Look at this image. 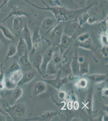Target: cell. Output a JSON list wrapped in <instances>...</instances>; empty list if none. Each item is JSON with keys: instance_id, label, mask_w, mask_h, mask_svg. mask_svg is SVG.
<instances>
[{"instance_id": "cell-1", "label": "cell", "mask_w": 108, "mask_h": 121, "mask_svg": "<svg viewBox=\"0 0 108 121\" xmlns=\"http://www.w3.org/2000/svg\"><path fill=\"white\" fill-rule=\"evenodd\" d=\"M25 1L29 3L33 7L38 9L48 11L52 13L56 20V23L64 22L68 21L69 19H74L76 18V16H79L85 12H87L88 9L93 7L94 5H96V3L93 2L92 4L84 8L80 9H78L72 10L67 9L65 7L63 6H49L47 4L44 0H41L42 2L44 3L46 7H40L37 6L34 3L31 2L28 0H24Z\"/></svg>"}, {"instance_id": "cell-2", "label": "cell", "mask_w": 108, "mask_h": 121, "mask_svg": "<svg viewBox=\"0 0 108 121\" xmlns=\"http://www.w3.org/2000/svg\"><path fill=\"white\" fill-rule=\"evenodd\" d=\"M13 121H18L22 120L26 113V108L23 103H19L12 106H8L5 111Z\"/></svg>"}, {"instance_id": "cell-3", "label": "cell", "mask_w": 108, "mask_h": 121, "mask_svg": "<svg viewBox=\"0 0 108 121\" xmlns=\"http://www.w3.org/2000/svg\"><path fill=\"white\" fill-rule=\"evenodd\" d=\"M21 35V38L26 43L28 50L32 51L33 47L32 37L30 33V30L27 24L24 27H23L22 30Z\"/></svg>"}, {"instance_id": "cell-4", "label": "cell", "mask_w": 108, "mask_h": 121, "mask_svg": "<svg viewBox=\"0 0 108 121\" xmlns=\"http://www.w3.org/2000/svg\"><path fill=\"white\" fill-rule=\"evenodd\" d=\"M13 16L22 17H28L27 13H26L23 9L19 7H11V9L8 15L4 19H3L2 21L0 22V24H2L3 23L5 22L7 20Z\"/></svg>"}, {"instance_id": "cell-5", "label": "cell", "mask_w": 108, "mask_h": 121, "mask_svg": "<svg viewBox=\"0 0 108 121\" xmlns=\"http://www.w3.org/2000/svg\"><path fill=\"white\" fill-rule=\"evenodd\" d=\"M49 39L51 40H55L62 36V33L64 30L63 26L59 23H56L53 28L51 30Z\"/></svg>"}, {"instance_id": "cell-6", "label": "cell", "mask_w": 108, "mask_h": 121, "mask_svg": "<svg viewBox=\"0 0 108 121\" xmlns=\"http://www.w3.org/2000/svg\"><path fill=\"white\" fill-rule=\"evenodd\" d=\"M0 31L5 38L9 41H13L15 39V35L8 28L0 24Z\"/></svg>"}, {"instance_id": "cell-7", "label": "cell", "mask_w": 108, "mask_h": 121, "mask_svg": "<svg viewBox=\"0 0 108 121\" xmlns=\"http://www.w3.org/2000/svg\"><path fill=\"white\" fill-rule=\"evenodd\" d=\"M36 73L34 72H28L23 75L22 78L17 84L18 86H22L28 84L34 78Z\"/></svg>"}, {"instance_id": "cell-8", "label": "cell", "mask_w": 108, "mask_h": 121, "mask_svg": "<svg viewBox=\"0 0 108 121\" xmlns=\"http://www.w3.org/2000/svg\"><path fill=\"white\" fill-rule=\"evenodd\" d=\"M17 54L19 57L22 56L26 51H27V46L23 39L21 38L16 46Z\"/></svg>"}, {"instance_id": "cell-9", "label": "cell", "mask_w": 108, "mask_h": 121, "mask_svg": "<svg viewBox=\"0 0 108 121\" xmlns=\"http://www.w3.org/2000/svg\"><path fill=\"white\" fill-rule=\"evenodd\" d=\"M56 23H55V20L51 17H47L44 18L41 23V28L43 29L47 30H51L53 28Z\"/></svg>"}, {"instance_id": "cell-10", "label": "cell", "mask_w": 108, "mask_h": 121, "mask_svg": "<svg viewBox=\"0 0 108 121\" xmlns=\"http://www.w3.org/2000/svg\"><path fill=\"white\" fill-rule=\"evenodd\" d=\"M12 91L11 99L13 102L15 103L17 102L22 96L23 94V90L20 87L17 86Z\"/></svg>"}, {"instance_id": "cell-11", "label": "cell", "mask_w": 108, "mask_h": 121, "mask_svg": "<svg viewBox=\"0 0 108 121\" xmlns=\"http://www.w3.org/2000/svg\"><path fill=\"white\" fill-rule=\"evenodd\" d=\"M46 89V85L45 83L43 81H38L36 82L34 86V94L35 96L42 93Z\"/></svg>"}, {"instance_id": "cell-12", "label": "cell", "mask_w": 108, "mask_h": 121, "mask_svg": "<svg viewBox=\"0 0 108 121\" xmlns=\"http://www.w3.org/2000/svg\"><path fill=\"white\" fill-rule=\"evenodd\" d=\"M23 74L21 70L17 72H11L10 73L9 78L14 83L17 85L18 83L22 78Z\"/></svg>"}, {"instance_id": "cell-13", "label": "cell", "mask_w": 108, "mask_h": 121, "mask_svg": "<svg viewBox=\"0 0 108 121\" xmlns=\"http://www.w3.org/2000/svg\"><path fill=\"white\" fill-rule=\"evenodd\" d=\"M23 28L22 17H15L13 22V28L14 30H19Z\"/></svg>"}, {"instance_id": "cell-14", "label": "cell", "mask_w": 108, "mask_h": 121, "mask_svg": "<svg viewBox=\"0 0 108 121\" xmlns=\"http://www.w3.org/2000/svg\"><path fill=\"white\" fill-rule=\"evenodd\" d=\"M107 74H93L88 76V78L92 81L99 82L104 81L107 78Z\"/></svg>"}, {"instance_id": "cell-15", "label": "cell", "mask_w": 108, "mask_h": 121, "mask_svg": "<svg viewBox=\"0 0 108 121\" xmlns=\"http://www.w3.org/2000/svg\"><path fill=\"white\" fill-rule=\"evenodd\" d=\"M16 54V46L13 45L9 46L7 50L4 60L5 61H7L9 58H11L15 56Z\"/></svg>"}, {"instance_id": "cell-16", "label": "cell", "mask_w": 108, "mask_h": 121, "mask_svg": "<svg viewBox=\"0 0 108 121\" xmlns=\"http://www.w3.org/2000/svg\"><path fill=\"white\" fill-rule=\"evenodd\" d=\"M90 15L88 13L85 12L82 13L78 17V23L79 26L81 27L83 25L87 23L88 19Z\"/></svg>"}, {"instance_id": "cell-17", "label": "cell", "mask_w": 108, "mask_h": 121, "mask_svg": "<svg viewBox=\"0 0 108 121\" xmlns=\"http://www.w3.org/2000/svg\"><path fill=\"white\" fill-rule=\"evenodd\" d=\"M51 57H52L51 51H49L47 52V53L46 55H44V56L43 57V58H42L40 69H43L44 70L46 69L47 65L51 58Z\"/></svg>"}, {"instance_id": "cell-18", "label": "cell", "mask_w": 108, "mask_h": 121, "mask_svg": "<svg viewBox=\"0 0 108 121\" xmlns=\"http://www.w3.org/2000/svg\"><path fill=\"white\" fill-rule=\"evenodd\" d=\"M19 60L21 64L23 65V66L27 67L30 65L31 63L29 60L27 51L25 52L23 55L19 57Z\"/></svg>"}, {"instance_id": "cell-19", "label": "cell", "mask_w": 108, "mask_h": 121, "mask_svg": "<svg viewBox=\"0 0 108 121\" xmlns=\"http://www.w3.org/2000/svg\"><path fill=\"white\" fill-rule=\"evenodd\" d=\"M4 85L5 88L8 90H12L15 88L17 85L10 80L9 77L4 78Z\"/></svg>"}, {"instance_id": "cell-20", "label": "cell", "mask_w": 108, "mask_h": 121, "mask_svg": "<svg viewBox=\"0 0 108 121\" xmlns=\"http://www.w3.org/2000/svg\"><path fill=\"white\" fill-rule=\"evenodd\" d=\"M4 65L3 63L0 64V90L3 91L5 88L4 85Z\"/></svg>"}, {"instance_id": "cell-21", "label": "cell", "mask_w": 108, "mask_h": 121, "mask_svg": "<svg viewBox=\"0 0 108 121\" xmlns=\"http://www.w3.org/2000/svg\"><path fill=\"white\" fill-rule=\"evenodd\" d=\"M72 38L67 35H63L61 38L60 46L62 48H66L69 44Z\"/></svg>"}, {"instance_id": "cell-22", "label": "cell", "mask_w": 108, "mask_h": 121, "mask_svg": "<svg viewBox=\"0 0 108 121\" xmlns=\"http://www.w3.org/2000/svg\"><path fill=\"white\" fill-rule=\"evenodd\" d=\"M42 61V57L41 56H37L34 57L33 61V66L35 68L38 72H41L40 66Z\"/></svg>"}, {"instance_id": "cell-23", "label": "cell", "mask_w": 108, "mask_h": 121, "mask_svg": "<svg viewBox=\"0 0 108 121\" xmlns=\"http://www.w3.org/2000/svg\"><path fill=\"white\" fill-rule=\"evenodd\" d=\"M32 43H38L41 41V36L39 30L34 32L32 36Z\"/></svg>"}, {"instance_id": "cell-24", "label": "cell", "mask_w": 108, "mask_h": 121, "mask_svg": "<svg viewBox=\"0 0 108 121\" xmlns=\"http://www.w3.org/2000/svg\"><path fill=\"white\" fill-rule=\"evenodd\" d=\"M57 113L56 112H48L44 114L41 115V117L43 120H48L52 119L55 116H56Z\"/></svg>"}, {"instance_id": "cell-25", "label": "cell", "mask_w": 108, "mask_h": 121, "mask_svg": "<svg viewBox=\"0 0 108 121\" xmlns=\"http://www.w3.org/2000/svg\"><path fill=\"white\" fill-rule=\"evenodd\" d=\"M19 70H21L20 65L17 62H13L9 68V71L10 73L17 72Z\"/></svg>"}, {"instance_id": "cell-26", "label": "cell", "mask_w": 108, "mask_h": 121, "mask_svg": "<svg viewBox=\"0 0 108 121\" xmlns=\"http://www.w3.org/2000/svg\"><path fill=\"white\" fill-rule=\"evenodd\" d=\"M92 44V40L90 38H89V39H88V40L80 43V46L83 48L89 49L91 48Z\"/></svg>"}, {"instance_id": "cell-27", "label": "cell", "mask_w": 108, "mask_h": 121, "mask_svg": "<svg viewBox=\"0 0 108 121\" xmlns=\"http://www.w3.org/2000/svg\"><path fill=\"white\" fill-rule=\"evenodd\" d=\"M72 69L73 71L75 73L78 72L79 69V65L78 60L75 59L73 60L72 63Z\"/></svg>"}, {"instance_id": "cell-28", "label": "cell", "mask_w": 108, "mask_h": 121, "mask_svg": "<svg viewBox=\"0 0 108 121\" xmlns=\"http://www.w3.org/2000/svg\"><path fill=\"white\" fill-rule=\"evenodd\" d=\"M47 68V72L50 75H55L56 73V70L53 65L49 63Z\"/></svg>"}, {"instance_id": "cell-29", "label": "cell", "mask_w": 108, "mask_h": 121, "mask_svg": "<svg viewBox=\"0 0 108 121\" xmlns=\"http://www.w3.org/2000/svg\"><path fill=\"white\" fill-rule=\"evenodd\" d=\"M90 38L89 34L87 33H83L82 35H79L77 38V39L79 41L80 43L86 40H88V39Z\"/></svg>"}, {"instance_id": "cell-30", "label": "cell", "mask_w": 108, "mask_h": 121, "mask_svg": "<svg viewBox=\"0 0 108 121\" xmlns=\"http://www.w3.org/2000/svg\"><path fill=\"white\" fill-rule=\"evenodd\" d=\"M74 3L81 7V9L84 8L86 7L87 0H73Z\"/></svg>"}, {"instance_id": "cell-31", "label": "cell", "mask_w": 108, "mask_h": 121, "mask_svg": "<svg viewBox=\"0 0 108 121\" xmlns=\"http://www.w3.org/2000/svg\"><path fill=\"white\" fill-rule=\"evenodd\" d=\"M80 70L81 72L83 73H85L88 72V63H83L81 64L80 65Z\"/></svg>"}, {"instance_id": "cell-32", "label": "cell", "mask_w": 108, "mask_h": 121, "mask_svg": "<svg viewBox=\"0 0 108 121\" xmlns=\"http://www.w3.org/2000/svg\"><path fill=\"white\" fill-rule=\"evenodd\" d=\"M98 23V21L96 18H95L94 17L90 16L88 19L87 23L90 25H92L95 23Z\"/></svg>"}, {"instance_id": "cell-33", "label": "cell", "mask_w": 108, "mask_h": 121, "mask_svg": "<svg viewBox=\"0 0 108 121\" xmlns=\"http://www.w3.org/2000/svg\"><path fill=\"white\" fill-rule=\"evenodd\" d=\"M88 82L85 79H81L78 82V85L82 88H84L87 85Z\"/></svg>"}, {"instance_id": "cell-34", "label": "cell", "mask_w": 108, "mask_h": 121, "mask_svg": "<svg viewBox=\"0 0 108 121\" xmlns=\"http://www.w3.org/2000/svg\"><path fill=\"white\" fill-rule=\"evenodd\" d=\"M50 2H51L52 6L63 5L60 3V0H50Z\"/></svg>"}, {"instance_id": "cell-35", "label": "cell", "mask_w": 108, "mask_h": 121, "mask_svg": "<svg viewBox=\"0 0 108 121\" xmlns=\"http://www.w3.org/2000/svg\"><path fill=\"white\" fill-rule=\"evenodd\" d=\"M102 43L104 45H107L108 44V39L106 35H102L101 37Z\"/></svg>"}, {"instance_id": "cell-36", "label": "cell", "mask_w": 108, "mask_h": 121, "mask_svg": "<svg viewBox=\"0 0 108 121\" xmlns=\"http://www.w3.org/2000/svg\"><path fill=\"white\" fill-rule=\"evenodd\" d=\"M7 116L4 114H3L2 113H0V121H7L6 117Z\"/></svg>"}, {"instance_id": "cell-37", "label": "cell", "mask_w": 108, "mask_h": 121, "mask_svg": "<svg viewBox=\"0 0 108 121\" xmlns=\"http://www.w3.org/2000/svg\"><path fill=\"white\" fill-rule=\"evenodd\" d=\"M9 0H2L3 3L0 6V10L4 6L7 4V3H8V2L9 1Z\"/></svg>"}, {"instance_id": "cell-38", "label": "cell", "mask_w": 108, "mask_h": 121, "mask_svg": "<svg viewBox=\"0 0 108 121\" xmlns=\"http://www.w3.org/2000/svg\"><path fill=\"white\" fill-rule=\"evenodd\" d=\"M79 103L78 101H75L74 103V108L75 110H78L79 108Z\"/></svg>"}, {"instance_id": "cell-39", "label": "cell", "mask_w": 108, "mask_h": 121, "mask_svg": "<svg viewBox=\"0 0 108 121\" xmlns=\"http://www.w3.org/2000/svg\"><path fill=\"white\" fill-rule=\"evenodd\" d=\"M72 103L71 101H69L67 103V107L68 109L69 110H71L72 108Z\"/></svg>"}, {"instance_id": "cell-40", "label": "cell", "mask_w": 108, "mask_h": 121, "mask_svg": "<svg viewBox=\"0 0 108 121\" xmlns=\"http://www.w3.org/2000/svg\"><path fill=\"white\" fill-rule=\"evenodd\" d=\"M0 113H3V114H4V115H5L6 116H8V117H9V116L8 114V113H7L5 111H3V110L0 107Z\"/></svg>"}, {"instance_id": "cell-41", "label": "cell", "mask_w": 108, "mask_h": 121, "mask_svg": "<svg viewBox=\"0 0 108 121\" xmlns=\"http://www.w3.org/2000/svg\"><path fill=\"white\" fill-rule=\"evenodd\" d=\"M59 96L60 97V98L63 99V98H64L65 96V93L63 92H60L59 94Z\"/></svg>"}, {"instance_id": "cell-42", "label": "cell", "mask_w": 108, "mask_h": 121, "mask_svg": "<svg viewBox=\"0 0 108 121\" xmlns=\"http://www.w3.org/2000/svg\"><path fill=\"white\" fill-rule=\"evenodd\" d=\"M83 60H84V59H83V58L82 57H79L78 58V62H79V63H83Z\"/></svg>"}, {"instance_id": "cell-43", "label": "cell", "mask_w": 108, "mask_h": 121, "mask_svg": "<svg viewBox=\"0 0 108 121\" xmlns=\"http://www.w3.org/2000/svg\"><path fill=\"white\" fill-rule=\"evenodd\" d=\"M2 45V43L1 42V41H0V47H1V46Z\"/></svg>"}, {"instance_id": "cell-44", "label": "cell", "mask_w": 108, "mask_h": 121, "mask_svg": "<svg viewBox=\"0 0 108 121\" xmlns=\"http://www.w3.org/2000/svg\"><path fill=\"white\" fill-rule=\"evenodd\" d=\"M105 0L107 2H108V0Z\"/></svg>"}, {"instance_id": "cell-45", "label": "cell", "mask_w": 108, "mask_h": 121, "mask_svg": "<svg viewBox=\"0 0 108 121\" xmlns=\"http://www.w3.org/2000/svg\"><path fill=\"white\" fill-rule=\"evenodd\" d=\"M0 98H1V97H0Z\"/></svg>"}]
</instances>
